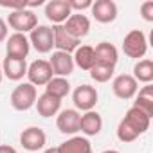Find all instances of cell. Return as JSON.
Here are the masks:
<instances>
[{
  "mask_svg": "<svg viewBox=\"0 0 153 153\" xmlns=\"http://www.w3.org/2000/svg\"><path fill=\"white\" fill-rule=\"evenodd\" d=\"M149 123H151V117H148L139 108L131 106L117 126V139L121 142H133L135 139H139L142 133L148 131Z\"/></svg>",
  "mask_w": 153,
  "mask_h": 153,
  "instance_id": "6da1fadb",
  "label": "cell"
},
{
  "mask_svg": "<svg viewBox=\"0 0 153 153\" xmlns=\"http://www.w3.org/2000/svg\"><path fill=\"white\" fill-rule=\"evenodd\" d=\"M38 99V92H36V87L31 85V83H20L18 87H15V90L11 92V97H9V103L15 110L18 112H25L29 108L34 106Z\"/></svg>",
  "mask_w": 153,
  "mask_h": 153,
  "instance_id": "7a4b0ae2",
  "label": "cell"
},
{
  "mask_svg": "<svg viewBox=\"0 0 153 153\" xmlns=\"http://www.w3.org/2000/svg\"><path fill=\"white\" fill-rule=\"evenodd\" d=\"M146 51H148V40H146V34L139 29H133L130 31L124 40H123V52L131 58V59H140L146 56Z\"/></svg>",
  "mask_w": 153,
  "mask_h": 153,
  "instance_id": "3957f363",
  "label": "cell"
},
{
  "mask_svg": "<svg viewBox=\"0 0 153 153\" xmlns=\"http://www.w3.org/2000/svg\"><path fill=\"white\" fill-rule=\"evenodd\" d=\"M6 24L11 29H15V33L25 34V33H31L38 25V16L34 15V11L27 9V7L25 9H16V11H11L9 13Z\"/></svg>",
  "mask_w": 153,
  "mask_h": 153,
  "instance_id": "277c9868",
  "label": "cell"
},
{
  "mask_svg": "<svg viewBox=\"0 0 153 153\" xmlns=\"http://www.w3.org/2000/svg\"><path fill=\"white\" fill-rule=\"evenodd\" d=\"M97 99H99V94H97L96 87H92V85H79L72 92L74 106L78 110H81V112L94 110V106L97 105Z\"/></svg>",
  "mask_w": 153,
  "mask_h": 153,
  "instance_id": "5b68a950",
  "label": "cell"
},
{
  "mask_svg": "<svg viewBox=\"0 0 153 153\" xmlns=\"http://www.w3.org/2000/svg\"><path fill=\"white\" fill-rule=\"evenodd\" d=\"M29 43L40 54L51 52L52 47H54V33H52V27H49V25H36L31 31Z\"/></svg>",
  "mask_w": 153,
  "mask_h": 153,
  "instance_id": "8992f818",
  "label": "cell"
},
{
  "mask_svg": "<svg viewBox=\"0 0 153 153\" xmlns=\"http://www.w3.org/2000/svg\"><path fill=\"white\" fill-rule=\"evenodd\" d=\"M27 78H29L31 85H34V87H45L54 78V74H52V68H51L49 61L36 59V61H33L27 67Z\"/></svg>",
  "mask_w": 153,
  "mask_h": 153,
  "instance_id": "52a82bcc",
  "label": "cell"
},
{
  "mask_svg": "<svg viewBox=\"0 0 153 153\" xmlns=\"http://www.w3.org/2000/svg\"><path fill=\"white\" fill-rule=\"evenodd\" d=\"M137 90H139V83L133 79L131 74H119L112 81V92L119 99H124V101L131 99V97H135Z\"/></svg>",
  "mask_w": 153,
  "mask_h": 153,
  "instance_id": "ba28073f",
  "label": "cell"
},
{
  "mask_svg": "<svg viewBox=\"0 0 153 153\" xmlns=\"http://www.w3.org/2000/svg\"><path fill=\"white\" fill-rule=\"evenodd\" d=\"M63 27H65V31L72 38H76V40L81 42V38H85L90 33V20L83 13H72L67 18V22L63 24Z\"/></svg>",
  "mask_w": 153,
  "mask_h": 153,
  "instance_id": "9c48e42d",
  "label": "cell"
},
{
  "mask_svg": "<svg viewBox=\"0 0 153 153\" xmlns=\"http://www.w3.org/2000/svg\"><path fill=\"white\" fill-rule=\"evenodd\" d=\"M20 144L27 151H38L47 144V135L38 126H29L20 133Z\"/></svg>",
  "mask_w": 153,
  "mask_h": 153,
  "instance_id": "30bf717a",
  "label": "cell"
},
{
  "mask_svg": "<svg viewBox=\"0 0 153 153\" xmlns=\"http://www.w3.org/2000/svg\"><path fill=\"white\" fill-rule=\"evenodd\" d=\"M90 13L99 24H112L117 18V4L114 0H96L92 2Z\"/></svg>",
  "mask_w": 153,
  "mask_h": 153,
  "instance_id": "8fae6325",
  "label": "cell"
},
{
  "mask_svg": "<svg viewBox=\"0 0 153 153\" xmlns=\"http://www.w3.org/2000/svg\"><path fill=\"white\" fill-rule=\"evenodd\" d=\"M79 117H81V114L78 110H74V108L61 110L58 114L56 126L63 135H76L79 131Z\"/></svg>",
  "mask_w": 153,
  "mask_h": 153,
  "instance_id": "7c38bea8",
  "label": "cell"
},
{
  "mask_svg": "<svg viewBox=\"0 0 153 153\" xmlns=\"http://www.w3.org/2000/svg\"><path fill=\"white\" fill-rule=\"evenodd\" d=\"M49 65L52 68V74L56 78H67L74 72V59L68 52H61V51H56L52 52L51 59H49Z\"/></svg>",
  "mask_w": 153,
  "mask_h": 153,
  "instance_id": "4fadbf2b",
  "label": "cell"
},
{
  "mask_svg": "<svg viewBox=\"0 0 153 153\" xmlns=\"http://www.w3.org/2000/svg\"><path fill=\"white\" fill-rule=\"evenodd\" d=\"M70 15L72 11L68 7L67 0H51V2L45 4V16L54 25H63Z\"/></svg>",
  "mask_w": 153,
  "mask_h": 153,
  "instance_id": "5bb4252c",
  "label": "cell"
},
{
  "mask_svg": "<svg viewBox=\"0 0 153 153\" xmlns=\"http://www.w3.org/2000/svg\"><path fill=\"white\" fill-rule=\"evenodd\" d=\"M31 51V43H29V38L25 34H20V33H15L7 38L6 42V54L9 58H20V59H25L27 54Z\"/></svg>",
  "mask_w": 153,
  "mask_h": 153,
  "instance_id": "9a60e30c",
  "label": "cell"
},
{
  "mask_svg": "<svg viewBox=\"0 0 153 153\" xmlns=\"http://www.w3.org/2000/svg\"><path fill=\"white\" fill-rule=\"evenodd\" d=\"M94 56H96V65H103V67H114L119 61V52L115 49L114 43L110 42H101L96 45L94 49Z\"/></svg>",
  "mask_w": 153,
  "mask_h": 153,
  "instance_id": "2e32d148",
  "label": "cell"
},
{
  "mask_svg": "<svg viewBox=\"0 0 153 153\" xmlns=\"http://www.w3.org/2000/svg\"><path fill=\"white\" fill-rule=\"evenodd\" d=\"M2 74L11 81H20L24 76H27V63H25V59L6 56V59L2 61Z\"/></svg>",
  "mask_w": 153,
  "mask_h": 153,
  "instance_id": "e0dca14e",
  "label": "cell"
},
{
  "mask_svg": "<svg viewBox=\"0 0 153 153\" xmlns=\"http://www.w3.org/2000/svg\"><path fill=\"white\" fill-rule=\"evenodd\" d=\"M103 130V117L90 110V112H85L81 117H79V131L85 133L87 137H94V135H99Z\"/></svg>",
  "mask_w": 153,
  "mask_h": 153,
  "instance_id": "ac0fdd59",
  "label": "cell"
},
{
  "mask_svg": "<svg viewBox=\"0 0 153 153\" xmlns=\"http://www.w3.org/2000/svg\"><path fill=\"white\" fill-rule=\"evenodd\" d=\"M52 33H54V47L61 52H74L76 49L79 47V40L72 38L63 25H54L52 27Z\"/></svg>",
  "mask_w": 153,
  "mask_h": 153,
  "instance_id": "d6986e66",
  "label": "cell"
},
{
  "mask_svg": "<svg viewBox=\"0 0 153 153\" xmlns=\"http://www.w3.org/2000/svg\"><path fill=\"white\" fill-rule=\"evenodd\" d=\"M58 153H94L92 151V144L87 137H79V135H74L68 140L61 142L56 148Z\"/></svg>",
  "mask_w": 153,
  "mask_h": 153,
  "instance_id": "ffe728a7",
  "label": "cell"
},
{
  "mask_svg": "<svg viewBox=\"0 0 153 153\" xmlns=\"http://www.w3.org/2000/svg\"><path fill=\"white\" fill-rule=\"evenodd\" d=\"M34 106H36V110H38V115H42V117H52V115H56V114L59 112V108H61V99H58V97H54V96L43 92L42 96H38Z\"/></svg>",
  "mask_w": 153,
  "mask_h": 153,
  "instance_id": "44dd1931",
  "label": "cell"
},
{
  "mask_svg": "<svg viewBox=\"0 0 153 153\" xmlns=\"http://www.w3.org/2000/svg\"><path fill=\"white\" fill-rule=\"evenodd\" d=\"M74 65H78L81 70H87L90 72V68L96 65V56H94V47L90 45H81L74 51Z\"/></svg>",
  "mask_w": 153,
  "mask_h": 153,
  "instance_id": "7402d4cb",
  "label": "cell"
},
{
  "mask_svg": "<svg viewBox=\"0 0 153 153\" xmlns=\"http://www.w3.org/2000/svg\"><path fill=\"white\" fill-rule=\"evenodd\" d=\"M139 94H135V103L133 106L139 108L140 112H144L148 117H153V87L151 83L149 85H144L140 90H137Z\"/></svg>",
  "mask_w": 153,
  "mask_h": 153,
  "instance_id": "603a6c76",
  "label": "cell"
},
{
  "mask_svg": "<svg viewBox=\"0 0 153 153\" xmlns=\"http://www.w3.org/2000/svg\"><path fill=\"white\" fill-rule=\"evenodd\" d=\"M133 79L137 83L149 85L153 81V61L151 59H139L133 67Z\"/></svg>",
  "mask_w": 153,
  "mask_h": 153,
  "instance_id": "cb8c5ba5",
  "label": "cell"
},
{
  "mask_svg": "<svg viewBox=\"0 0 153 153\" xmlns=\"http://www.w3.org/2000/svg\"><path fill=\"white\" fill-rule=\"evenodd\" d=\"M45 92L54 96V97H58V99H63L70 92V83H68L67 78H56L54 76V78L45 85Z\"/></svg>",
  "mask_w": 153,
  "mask_h": 153,
  "instance_id": "d4e9b609",
  "label": "cell"
},
{
  "mask_svg": "<svg viewBox=\"0 0 153 153\" xmlns=\"http://www.w3.org/2000/svg\"><path fill=\"white\" fill-rule=\"evenodd\" d=\"M90 78L96 83H108L114 78V67H103V65H94L90 68Z\"/></svg>",
  "mask_w": 153,
  "mask_h": 153,
  "instance_id": "484cf974",
  "label": "cell"
},
{
  "mask_svg": "<svg viewBox=\"0 0 153 153\" xmlns=\"http://www.w3.org/2000/svg\"><path fill=\"white\" fill-rule=\"evenodd\" d=\"M67 2H68V7H70L72 13H74V11L81 13V11L92 7V0H67Z\"/></svg>",
  "mask_w": 153,
  "mask_h": 153,
  "instance_id": "4316f807",
  "label": "cell"
},
{
  "mask_svg": "<svg viewBox=\"0 0 153 153\" xmlns=\"http://www.w3.org/2000/svg\"><path fill=\"white\" fill-rule=\"evenodd\" d=\"M140 16L146 20V22H153V2L148 0L140 6Z\"/></svg>",
  "mask_w": 153,
  "mask_h": 153,
  "instance_id": "83f0119b",
  "label": "cell"
},
{
  "mask_svg": "<svg viewBox=\"0 0 153 153\" xmlns=\"http://www.w3.org/2000/svg\"><path fill=\"white\" fill-rule=\"evenodd\" d=\"M7 40V24L4 18H0V43Z\"/></svg>",
  "mask_w": 153,
  "mask_h": 153,
  "instance_id": "f1b7e54d",
  "label": "cell"
},
{
  "mask_svg": "<svg viewBox=\"0 0 153 153\" xmlns=\"http://www.w3.org/2000/svg\"><path fill=\"white\" fill-rule=\"evenodd\" d=\"M0 153H18L13 146H7V144H2L0 146Z\"/></svg>",
  "mask_w": 153,
  "mask_h": 153,
  "instance_id": "f546056e",
  "label": "cell"
},
{
  "mask_svg": "<svg viewBox=\"0 0 153 153\" xmlns=\"http://www.w3.org/2000/svg\"><path fill=\"white\" fill-rule=\"evenodd\" d=\"M43 153H58V151H56V148H49V149H45Z\"/></svg>",
  "mask_w": 153,
  "mask_h": 153,
  "instance_id": "4dcf8cb0",
  "label": "cell"
},
{
  "mask_svg": "<svg viewBox=\"0 0 153 153\" xmlns=\"http://www.w3.org/2000/svg\"><path fill=\"white\" fill-rule=\"evenodd\" d=\"M103 153H121V151H117V149H106V151H103Z\"/></svg>",
  "mask_w": 153,
  "mask_h": 153,
  "instance_id": "1f68e13d",
  "label": "cell"
},
{
  "mask_svg": "<svg viewBox=\"0 0 153 153\" xmlns=\"http://www.w3.org/2000/svg\"><path fill=\"white\" fill-rule=\"evenodd\" d=\"M2 76L4 74H2V63H0V83H2Z\"/></svg>",
  "mask_w": 153,
  "mask_h": 153,
  "instance_id": "d6a6232c",
  "label": "cell"
}]
</instances>
